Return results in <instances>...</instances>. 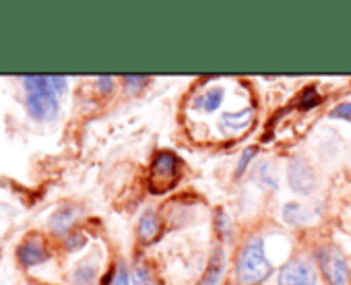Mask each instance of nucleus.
<instances>
[{
  "label": "nucleus",
  "mask_w": 351,
  "mask_h": 285,
  "mask_svg": "<svg viewBox=\"0 0 351 285\" xmlns=\"http://www.w3.org/2000/svg\"><path fill=\"white\" fill-rule=\"evenodd\" d=\"M81 244H83V236H79V238H77V236H73V238H71V242H69V248H73V246H81Z\"/></svg>",
  "instance_id": "obj_24"
},
{
  "label": "nucleus",
  "mask_w": 351,
  "mask_h": 285,
  "mask_svg": "<svg viewBox=\"0 0 351 285\" xmlns=\"http://www.w3.org/2000/svg\"><path fill=\"white\" fill-rule=\"evenodd\" d=\"M318 264L330 285H345L349 279V267L343 252L335 246L318 248Z\"/></svg>",
  "instance_id": "obj_2"
},
{
  "label": "nucleus",
  "mask_w": 351,
  "mask_h": 285,
  "mask_svg": "<svg viewBox=\"0 0 351 285\" xmlns=\"http://www.w3.org/2000/svg\"><path fill=\"white\" fill-rule=\"evenodd\" d=\"M147 77H126V83H145Z\"/></svg>",
  "instance_id": "obj_25"
},
{
  "label": "nucleus",
  "mask_w": 351,
  "mask_h": 285,
  "mask_svg": "<svg viewBox=\"0 0 351 285\" xmlns=\"http://www.w3.org/2000/svg\"><path fill=\"white\" fill-rule=\"evenodd\" d=\"M316 103H320V97L316 95V91L314 89H308L306 93H304V103H302V108H312V106H316Z\"/></svg>",
  "instance_id": "obj_21"
},
{
  "label": "nucleus",
  "mask_w": 351,
  "mask_h": 285,
  "mask_svg": "<svg viewBox=\"0 0 351 285\" xmlns=\"http://www.w3.org/2000/svg\"><path fill=\"white\" fill-rule=\"evenodd\" d=\"M252 116H254V112L250 108H246V110L236 112V114H223L221 116V124L226 128H230V130H242V128H246L252 122Z\"/></svg>",
  "instance_id": "obj_10"
},
{
  "label": "nucleus",
  "mask_w": 351,
  "mask_h": 285,
  "mask_svg": "<svg viewBox=\"0 0 351 285\" xmlns=\"http://www.w3.org/2000/svg\"><path fill=\"white\" fill-rule=\"evenodd\" d=\"M287 180L293 193L298 195H312L316 188V176L310 168L308 162L304 160H293L287 168Z\"/></svg>",
  "instance_id": "obj_4"
},
{
  "label": "nucleus",
  "mask_w": 351,
  "mask_h": 285,
  "mask_svg": "<svg viewBox=\"0 0 351 285\" xmlns=\"http://www.w3.org/2000/svg\"><path fill=\"white\" fill-rule=\"evenodd\" d=\"M223 103V89L221 87H213L209 89L201 99H199V106L207 112H215L219 106Z\"/></svg>",
  "instance_id": "obj_11"
},
{
  "label": "nucleus",
  "mask_w": 351,
  "mask_h": 285,
  "mask_svg": "<svg viewBox=\"0 0 351 285\" xmlns=\"http://www.w3.org/2000/svg\"><path fill=\"white\" fill-rule=\"evenodd\" d=\"M17 256H19V260H21L23 267H34V264L44 262L48 258V252L38 242H27V244L19 246Z\"/></svg>",
  "instance_id": "obj_8"
},
{
  "label": "nucleus",
  "mask_w": 351,
  "mask_h": 285,
  "mask_svg": "<svg viewBox=\"0 0 351 285\" xmlns=\"http://www.w3.org/2000/svg\"><path fill=\"white\" fill-rule=\"evenodd\" d=\"M223 271H226V258H223V250L221 248H215L213 256H211V262L207 267V273L203 277V281L199 285H217L223 277Z\"/></svg>",
  "instance_id": "obj_7"
},
{
  "label": "nucleus",
  "mask_w": 351,
  "mask_h": 285,
  "mask_svg": "<svg viewBox=\"0 0 351 285\" xmlns=\"http://www.w3.org/2000/svg\"><path fill=\"white\" fill-rule=\"evenodd\" d=\"M159 234V221H157V215L153 211H145L141 221H138V238L143 242H151L155 240Z\"/></svg>",
  "instance_id": "obj_9"
},
{
  "label": "nucleus",
  "mask_w": 351,
  "mask_h": 285,
  "mask_svg": "<svg viewBox=\"0 0 351 285\" xmlns=\"http://www.w3.org/2000/svg\"><path fill=\"white\" fill-rule=\"evenodd\" d=\"M97 83H99V89H101L104 93L112 91V87H114V79H112V77H99Z\"/></svg>",
  "instance_id": "obj_23"
},
{
  "label": "nucleus",
  "mask_w": 351,
  "mask_h": 285,
  "mask_svg": "<svg viewBox=\"0 0 351 285\" xmlns=\"http://www.w3.org/2000/svg\"><path fill=\"white\" fill-rule=\"evenodd\" d=\"M304 207L300 205V203H287L285 207H283V219L287 221V223H291V225H298V223H302L304 221Z\"/></svg>",
  "instance_id": "obj_12"
},
{
  "label": "nucleus",
  "mask_w": 351,
  "mask_h": 285,
  "mask_svg": "<svg viewBox=\"0 0 351 285\" xmlns=\"http://www.w3.org/2000/svg\"><path fill=\"white\" fill-rule=\"evenodd\" d=\"M95 264H81V267H77V273H75V283L77 285H89L91 281H93V277H95Z\"/></svg>",
  "instance_id": "obj_14"
},
{
  "label": "nucleus",
  "mask_w": 351,
  "mask_h": 285,
  "mask_svg": "<svg viewBox=\"0 0 351 285\" xmlns=\"http://www.w3.org/2000/svg\"><path fill=\"white\" fill-rule=\"evenodd\" d=\"M25 87L32 91V93H40V91H48L52 89V83H50V77H25L23 79Z\"/></svg>",
  "instance_id": "obj_13"
},
{
  "label": "nucleus",
  "mask_w": 351,
  "mask_h": 285,
  "mask_svg": "<svg viewBox=\"0 0 351 285\" xmlns=\"http://www.w3.org/2000/svg\"><path fill=\"white\" fill-rule=\"evenodd\" d=\"M50 83H52V89L56 93H64V89H66V77H50Z\"/></svg>",
  "instance_id": "obj_22"
},
{
  "label": "nucleus",
  "mask_w": 351,
  "mask_h": 285,
  "mask_svg": "<svg viewBox=\"0 0 351 285\" xmlns=\"http://www.w3.org/2000/svg\"><path fill=\"white\" fill-rule=\"evenodd\" d=\"M110 285H130L128 273H126V267L124 264H118V271H116V275H114V279H112Z\"/></svg>",
  "instance_id": "obj_20"
},
{
  "label": "nucleus",
  "mask_w": 351,
  "mask_h": 285,
  "mask_svg": "<svg viewBox=\"0 0 351 285\" xmlns=\"http://www.w3.org/2000/svg\"><path fill=\"white\" fill-rule=\"evenodd\" d=\"M332 118H339V120H351V101H345L341 106H337L332 112H330Z\"/></svg>",
  "instance_id": "obj_17"
},
{
  "label": "nucleus",
  "mask_w": 351,
  "mask_h": 285,
  "mask_svg": "<svg viewBox=\"0 0 351 285\" xmlns=\"http://www.w3.org/2000/svg\"><path fill=\"white\" fill-rule=\"evenodd\" d=\"M256 156V149L254 147H250V149H246L244 153H242V158H240V164H238V172H236V176H242L244 172H246V168H248V164L252 162V158Z\"/></svg>",
  "instance_id": "obj_16"
},
{
  "label": "nucleus",
  "mask_w": 351,
  "mask_h": 285,
  "mask_svg": "<svg viewBox=\"0 0 351 285\" xmlns=\"http://www.w3.org/2000/svg\"><path fill=\"white\" fill-rule=\"evenodd\" d=\"M176 170H178V160H176L173 153H159L153 162V178L161 180V182H173L176 178Z\"/></svg>",
  "instance_id": "obj_6"
},
{
  "label": "nucleus",
  "mask_w": 351,
  "mask_h": 285,
  "mask_svg": "<svg viewBox=\"0 0 351 285\" xmlns=\"http://www.w3.org/2000/svg\"><path fill=\"white\" fill-rule=\"evenodd\" d=\"M27 112L36 120H52L58 114V93L54 89L40 91V93H29Z\"/></svg>",
  "instance_id": "obj_5"
},
{
  "label": "nucleus",
  "mask_w": 351,
  "mask_h": 285,
  "mask_svg": "<svg viewBox=\"0 0 351 285\" xmlns=\"http://www.w3.org/2000/svg\"><path fill=\"white\" fill-rule=\"evenodd\" d=\"M273 273L271 262L265 256V246L261 238H252L240 252L238 258V283L240 285H261Z\"/></svg>",
  "instance_id": "obj_1"
},
{
  "label": "nucleus",
  "mask_w": 351,
  "mask_h": 285,
  "mask_svg": "<svg viewBox=\"0 0 351 285\" xmlns=\"http://www.w3.org/2000/svg\"><path fill=\"white\" fill-rule=\"evenodd\" d=\"M71 215H73V209H71V207H64L62 211H58V215H56V219H54V227L60 230V232L66 230V227L73 223V217H71Z\"/></svg>",
  "instance_id": "obj_15"
},
{
  "label": "nucleus",
  "mask_w": 351,
  "mask_h": 285,
  "mask_svg": "<svg viewBox=\"0 0 351 285\" xmlns=\"http://www.w3.org/2000/svg\"><path fill=\"white\" fill-rule=\"evenodd\" d=\"M134 285H155V281H153L151 273H149L147 269L141 267V269L134 273Z\"/></svg>",
  "instance_id": "obj_19"
},
{
  "label": "nucleus",
  "mask_w": 351,
  "mask_h": 285,
  "mask_svg": "<svg viewBox=\"0 0 351 285\" xmlns=\"http://www.w3.org/2000/svg\"><path fill=\"white\" fill-rule=\"evenodd\" d=\"M261 178L271 186V188H277V176L273 174V168L269 164H263L261 166Z\"/></svg>",
  "instance_id": "obj_18"
},
{
  "label": "nucleus",
  "mask_w": 351,
  "mask_h": 285,
  "mask_svg": "<svg viewBox=\"0 0 351 285\" xmlns=\"http://www.w3.org/2000/svg\"><path fill=\"white\" fill-rule=\"evenodd\" d=\"M316 269L306 258H293L279 271V285H316Z\"/></svg>",
  "instance_id": "obj_3"
}]
</instances>
